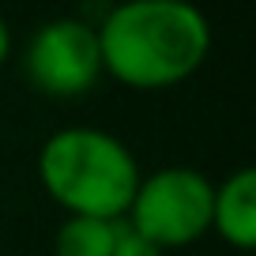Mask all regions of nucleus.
<instances>
[{
    "instance_id": "nucleus-1",
    "label": "nucleus",
    "mask_w": 256,
    "mask_h": 256,
    "mask_svg": "<svg viewBox=\"0 0 256 256\" xmlns=\"http://www.w3.org/2000/svg\"><path fill=\"white\" fill-rule=\"evenodd\" d=\"M102 76L132 90H170L211 53V23L188 0H128L94 23Z\"/></svg>"
},
{
    "instance_id": "nucleus-2",
    "label": "nucleus",
    "mask_w": 256,
    "mask_h": 256,
    "mask_svg": "<svg viewBox=\"0 0 256 256\" xmlns=\"http://www.w3.org/2000/svg\"><path fill=\"white\" fill-rule=\"evenodd\" d=\"M140 162L124 140L102 128H60L38 151V181L68 215L124 222L140 188Z\"/></svg>"
},
{
    "instance_id": "nucleus-3",
    "label": "nucleus",
    "mask_w": 256,
    "mask_h": 256,
    "mask_svg": "<svg viewBox=\"0 0 256 256\" xmlns=\"http://www.w3.org/2000/svg\"><path fill=\"white\" fill-rule=\"evenodd\" d=\"M211 196L215 184L192 166H162L140 177L124 222L154 248H188L211 230Z\"/></svg>"
},
{
    "instance_id": "nucleus-4",
    "label": "nucleus",
    "mask_w": 256,
    "mask_h": 256,
    "mask_svg": "<svg viewBox=\"0 0 256 256\" xmlns=\"http://www.w3.org/2000/svg\"><path fill=\"white\" fill-rule=\"evenodd\" d=\"M23 76L46 98H83L102 80L94 23L60 16L42 23L23 49Z\"/></svg>"
},
{
    "instance_id": "nucleus-5",
    "label": "nucleus",
    "mask_w": 256,
    "mask_h": 256,
    "mask_svg": "<svg viewBox=\"0 0 256 256\" xmlns=\"http://www.w3.org/2000/svg\"><path fill=\"white\" fill-rule=\"evenodd\" d=\"M211 230L238 252L256 248V170L241 166L215 184L211 196Z\"/></svg>"
},
{
    "instance_id": "nucleus-6",
    "label": "nucleus",
    "mask_w": 256,
    "mask_h": 256,
    "mask_svg": "<svg viewBox=\"0 0 256 256\" xmlns=\"http://www.w3.org/2000/svg\"><path fill=\"white\" fill-rule=\"evenodd\" d=\"M117 230H120V222H110V218L68 215L53 238V252L56 256H110Z\"/></svg>"
},
{
    "instance_id": "nucleus-7",
    "label": "nucleus",
    "mask_w": 256,
    "mask_h": 256,
    "mask_svg": "<svg viewBox=\"0 0 256 256\" xmlns=\"http://www.w3.org/2000/svg\"><path fill=\"white\" fill-rule=\"evenodd\" d=\"M110 256H166V252H162V248H154L147 238H140L128 222H120L117 241H113V252H110Z\"/></svg>"
},
{
    "instance_id": "nucleus-8",
    "label": "nucleus",
    "mask_w": 256,
    "mask_h": 256,
    "mask_svg": "<svg viewBox=\"0 0 256 256\" xmlns=\"http://www.w3.org/2000/svg\"><path fill=\"white\" fill-rule=\"evenodd\" d=\"M8 56H12V26L0 19V68L8 64Z\"/></svg>"
}]
</instances>
